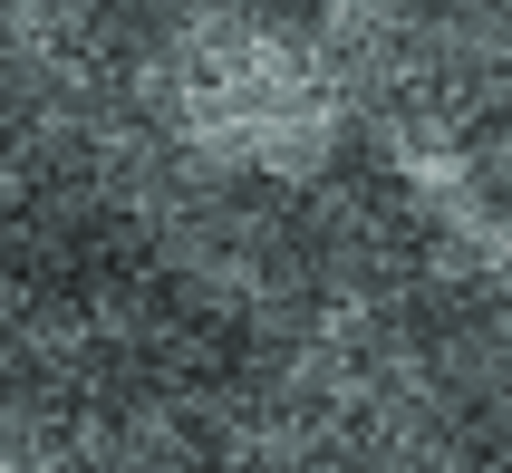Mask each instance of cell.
Segmentation results:
<instances>
[{
    "label": "cell",
    "mask_w": 512,
    "mask_h": 473,
    "mask_svg": "<svg viewBox=\"0 0 512 473\" xmlns=\"http://www.w3.org/2000/svg\"><path fill=\"white\" fill-rule=\"evenodd\" d=\"M155 136L232 184H310L348 136L339 58L271 0H174L136 58Z\"/></svg>",
    "instance_id": "obj_1"
},
{
    "label": "cell",
    "mask_w": 512,
    "mask_h": 473,
    "mask_svg": "<svg viewBox=\"0 0 512 473\" xmlns=\"http://www.w3.org/2000/svg\"><path fill=\"white\" fill-rule=\"evenodd\" d=\"M0 473H68V464H49V454H29L20 435H0Z\"/></svg>",
    "instance_id": "obj_2"
}]
</instances>
